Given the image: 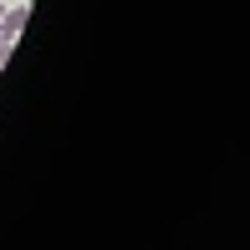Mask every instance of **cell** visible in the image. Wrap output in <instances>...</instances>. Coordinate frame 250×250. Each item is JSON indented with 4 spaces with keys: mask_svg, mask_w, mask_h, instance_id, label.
Returning <instances> with one entry per match:
<instances>
[{
    "mask_svg": "<svg viewBox=\"0 0 250 250\" xmlns=\"http://www.w3.org/2000/svg\"><path fill=\"white\" fill-rule=\"evenodd\" d=\"M25 20H30V10H25V5L5 10V15H0V40H5V45H15V35L25 30Z\"/></svg>",
    "mask_w": 250,
    "mask_h": 250,
    "instance_id": "cell-1",
    "label": "cell"
},
{
    "mask_svg": "<svg viewBox=\"0 0 250 250\" xmlns=\"http://www.w3.org/2000/svg\"><path fill=\"white\" fill-rule=\"evenodd\" d=\"M5 60H10V45H5V40H0V70H5Z\"/></svg>",
    "mask_w": 250,
    "mask_h": 250,
    "instance_id": "cell-2",
    "label": "cell"
},
{
    "mask_svg": "<svg viewBox=\"0 0 250 250\" xmlns=\"http://www.w3.org/2000/svg\"><path fill=\"white\" fill-rule=\"evenodd\" d=\"M0 15H5V10H0Z\"/></svg>",
    "mask_w": 250,
    "mask_h": 250,
    "instance_id": "cell-3",
    "label": "cell"
}]
</instances>
